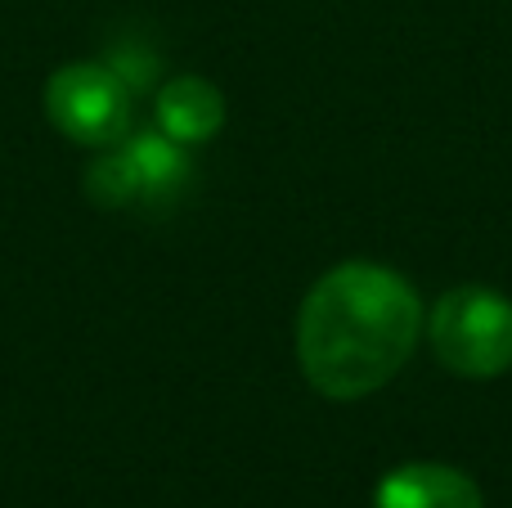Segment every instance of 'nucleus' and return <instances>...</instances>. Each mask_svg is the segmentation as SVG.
<instances>
[{
  "instance_id": "5",
  "label": "nucleus",
  "mask_w": 512,
  "mask_h": 508,
  "mask_svg": "<svg viewBox=\"0 0 512 508\" xmlns=\"http://www.w3.org/2000/svg\"><path fill=\"white\" fill-rule=\"evenodd\" d=\"M373 508H486L481 486L445 464H405L378 482Z\"/></svg>"
},
{
  "instance_id": "6",
  "label": "nucleus",
  "mask_w": 512,
  "mask_h": 508,
  "mask_svg": "<svg viewBox=\"0 0 512 508\" xmlns=\"http://www.w3.org/2000/svg\"><path fill=\"white\" fill-rule=\"evenodd\" d=\"M225 126V95L207 77H171L158 90V131L180 144H203Z\"/></svg>"
},
{
  "instance_id": "1",
  "label": "nucleus",
  "mask_w": 512,
  "mask_h": 508,
  "mask_svg": "<svg viewBox=\"0 0 512 508\" xmlns=\"http://www.w3.org/2000/svg\"><path fill=\"white\" fill-rule=\"evenodd\" d=\"M423 306L409 279L373 261L333 266L297 311V360L319 396L360 401L414 356Z\"/></svg>"
},
{
  "instance_id": "2",
  "label": "nucleus",
  "mask_w": 512,
  "mask_h": 508,
  "mask_svg": "<svg viewBox=\"0 0 512 508\" xmlns=\"http://www.w3.org/2000/svg\"><path fill=\"white\" fill-rule=\"evenodd\" d=\"M427 338L450 374L499 378L512 369V302L481 284L450 288L432 306Z\"/></svg>"
},
{
  "instance_id": "4",
  "label": "nucleus",
  "mask_w": 512,
  "mask_h": 508,
  "mask_svg": "<svg viewBox=\"0 0 512 508\" xmlns=\"http://www.w3.org/2000/svg\"><path fill=\"white\" fill-rule=\"evenodd\" d=\"M189 153L180 140L162 131L126 135L122 144L104 149L86 171V194L99 207H131V203H167L189 180Z\"/></svg>"
},
{
  "instance_id": "3",
  "label": "nucleus",
  "mask_w": 512,
  "mask_h": 508,
  "mask_svg": "<svg viewBox=\"0 0 512 508\" xmlns=\"http://www.w3.org/2000/svg\"><path fill=\"white\" fill-rule=\"evenodd\" d=\"M45 113L86 149H113L131 135V81L113 63H68L45 86Z\"/></svg>"
}]
</instances>
